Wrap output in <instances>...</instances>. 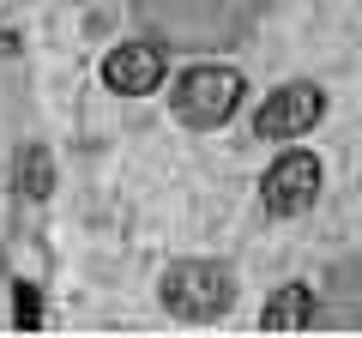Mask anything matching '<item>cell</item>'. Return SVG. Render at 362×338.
<instances>
[{
  "label": "cell",
  "instance_id": "obj_1",
  "mask_svg": "<svg viewBox=\"0 0 362 338\" xmlns=\"http://www.w3.org/2000/svg\"><path fill=\"white\" fill-rule=\"evenodd\" d=\"M247 85L235 66H187V73L175 78V97H169V109H175L181 127H223V121L242 109Z\"/></svg>",
  "mask_w": 362,
  "mask_h": 338
},
{
  "label": "cell",
  "instance_id": "obj_2",
  "mask_svg": "<svg viewBox=\"0 0 362 338\" xmlns=\"http://www.w3.org/2000/svg\"><path fill=\"white\" fill-rule=\"evenodd\" d=\"M235 302V272L223 260H175L163 272V308L175 320H218Z\"/></svg>",
  "mask_w": 362,
  "mask_h": 338
},
{
  "label": "cell",
  "instance_id": "obj_3",
  "mask_svg": "<svg viewBox=\"0 0 362 338\" xmlns=\"http://www.w3.org/2000/svg\"><path fill=\"white\" fill-rule=\"evenodd\" d=\"M259 199L272 218H302L320 199V157L314 151H284L272 157V169L259 175Z\"/></svg>",
  "mask_w": 362,
  "mask_h": 338
},
{
  "label": "cell",
  "instance_id": "obj_4",
  "mask_svg": "<svg viewBox=\"0 0 362 338\" xmlns=\"http://www.w3.org/2000/svg\"><path fill=\"white\" fill-rule=\"evenodd\" d=\"M320 115H326L320 85H278V91L254 109V133L259 139H302Z\"/></svg>",
  "mask_w": 362,
  "mask_h": 338
},
{
  "label": "cell",
  "instance_id": "obj_5",
  "mask_svg": "<svg viewBox=\"0 0 362 338\" xmlns=\"http://www.w3.org/2000/svg\"><path fill=\"white\" fill-rule=\"evenodd\" d=\"M103 85L115 97H151L163 85V49L157 42H121L103 61Z\"/></svg>",
  "mask_w": 362,
  "mask_h": 338
},
{
  "label": "cell",
  "instance_id": "obj_6",
  "mask_svg": "<svg viewBox=\"0 0 362 338\" xmlns=\"http://www.w3.org/2000/svg\"><path fill=\"white\" fill-rule=\"evenodd\" d=\"M308 320H314V296L302 284H284L266 302V314H259V326H272V332H278V326H308Z\"/></svg>",
  "mask_w": 362,
  "mask_h": 338
},
{
  "label": "cell",
  "instance_id": "obj_7",
  "mask_svg": "<svg viewBox=\"0 0 362 338\" xmlns=\"http://www.w3.org/2000/svg\"><path fill=\"white\" fill-rule=\"evenodd\" d=\"M25 175H30V199L49 194V157H42V151H30V157H25Z\"/></svg>",
  "mask_w": 362,
  "mask_h": 338
},
{
  "label": "cell",
  "instance_id": "obj_8",
  "mask_svg": "<svg viewBox=\"0 0 362 338\" xmlns=\"http://www.w3.org/2000/svg\"><path fill=\"white\" fill-rule=\"evenodd\" d=\"M18 290V326H37L42 320V302H37V284H13Z\"/></svg>",
  "mask_w": 362,
  "mask_h": 338
}]
</instances>
